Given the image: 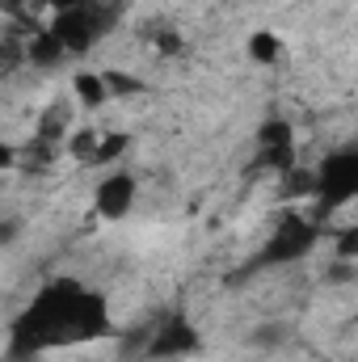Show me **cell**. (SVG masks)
<instances>
[{
	"label": "cell",
	"mask_w": 358,
	"mask_h": 362,
	"mask_svg": "<svg viewBox=\"0 0 358 362\" xmlns=\"http://www.w3.org/2000/svg\"><path fill=\"white\" fill-rule=\"evenodd\" d=\"M198 350H202V337H198V329H194L185 316H169V320L156 329V337L148 341V358H156V362L190 358V354H198Z\"/></svg>",
	"instance_id": "8992f818"
},
{
	"label": "cell",
	"mask_w": 358,
	"mask_h": 362,
	"mask_svg": "<svg viewBox=\"0 0 358 362\" xmlns=\"http://www.w3.org/2000/svg\"><path fill=\"white\" fill-rule=\"evenodd\" d=\"M105 81H110V93H114V97H122V93H139V81H131V76H122V72H105Z\"/></svg>",
	"instance_id": "8fae6325"
},
{
	"label": "cell",
	"mask_w": 358,
	"mask_h": 362,
	"mask_svg": "<svg viewBox=\"0 0 358 362\" xmlns=\"http://www.w3.org/2000/svg\"><path fill=\"white\" fill-rule=\"evenodd\" d=\"M333 257H337V262H354L358 266V219L342 223V228L333 232Z\"/></svg>",
	"instance_id": "9c48e42d"
},
{
	"label": "cell",
	"mask_w": 358,
	"mask_h": 362,
	"mask_svg": "<svg viewBox=\"0 0 358 362\" xmlns=\"http://www.w3.org/2000/svg\"><path fill=\"white\" fill-rule=\"evenodd\" d=\"M321 245V215L304 211H282L270 228L266 245L258 253V266H295Z\"/></svg>",
	"instance_id": "7a4b0ae2"
},
{
	"label": "cell",
	"mask_w": 358,
	"mask_h": 362,
	"mask_svg": "<svg viewBox=\"0 0 358 362\" xmlns=\"http://www.w3.org/2000/svg\"><path fill=\"white\" fill-rule=\"evenodd\" d=\"M258 165L270 173H291L299 165V139L287 118H270L258 135Z\"/></svg>",
	"instance_id": "277c9868"
},
{
	"label": "cell",
	"mask_w": 358,
	"mask_h": 362,
	"mask_svg": "<svg viewBox=\"0 0 358 362\" xmlns=\"http://www.w3.org/2000/svg\"><path fill=\"white\" fill-rule=\"evenodd\" d=\"M127 144H131V139H127V135H118V131H114V135H101V144H97V156H93V165H114V160H118V156L127 152Z\"/></svg>",
	"instance_id": "30bf717a"
},
{
	"label": "cell",
	"mask_w": 358,
	"mask_h": 362,
	"mask_svg": "<svg viewBox=\"0 0 358 362\" xmlns=\"http://www.w3.org/2000/svg\"><path fill=\"white\" fill-rule=\"evenodd\" d=\"M358 202V148H337L316 165V198L312 211L325 219L333 211H346Z\"/></svg>",
	"instance_id": "3957f363"
},
{
	"label": "cell",
	"mask_w": 358,
	"mask_h": 362,
	"mask_svg": "<svg viewBox=\"0 0 358 362\" xmlns=\"http://www.w3.org/2000/svg\"><path fill=\"white\" fill-rule=\"evenodd\" d=\"M135 194H139L135 177L127 169H114V173H105V177L93 185V211L101 219H127L131 206H135Z\"/></svg>",
	"instance_id": "5b68a950"
},
{
	"label": "cell",
	"mask_w": 358,
	"mask_h": 362,
	"mask_svg": "<svg viewBox=\"0 0 358 362\" xmlns=\"http://www.w3.org/2000/svg\"><path fill=\"white\" fill-rule=\"evenodd\" d=\"M72 97H76L81 110H101L114 93H110L105 72H76V76H72Z\"/></svg>",
	"instance_id": "52a82bcc"
},
{
	"label": "cell",
	"mask_w": 358,
	"mask_h": 362,
	"mask_svg": "<svg viewBox=\"0 0 358 362\" xmlns=\"http://www.w3.org/2000/svg\"><path fill=\"white\" fill-rule=\"evenodd\" d=\"M110 308L101 295L85 291L72 278H55L47 282L25 316H17L13 325V350H51V346H85L110 337Z\"/></svg>",
	"instance_id": "6da1fadb"
},
{
	"label": "cell",
	"mask_w": 358,
	"mask_h": 362,
	"mask_svg": "<svg viewBox=\"0 0 358 362\" xmlns=\"http://www.w3.org/2000/svg\"><path fill=\"white\" fill-rule=\"evenodd\" d=\"M346 362H358V358H346Z\"/></svg>",
	"instance_id": "7c38bea8"
},
{
	"label": "cell",
	"mask_w": 358,
	"mask_h": 362,
	"mask_svg": "<svg viewBox=\"0 0 358 362\" xmlns=\"http://www.w3.org/2000/svg\"><path fill=\"white\" fill-rule=\"evenodd\" d=\"M282 55H287V47H282V38H278L274 30L249 34V59H253V64H278Z\"/></svg>",
	"instance_id": "ba28073f"
}]
</instances>
